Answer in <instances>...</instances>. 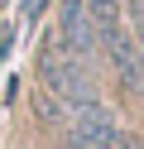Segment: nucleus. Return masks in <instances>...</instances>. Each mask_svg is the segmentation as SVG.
I'll return each mask as SVG.
<instances>
[{"label":"nucleus","mask_w":144,"mask_h":149,"mask_svg":"<svg viewBox=\"0 0 144 149\" xmlns=\"http://www.w3.org/2000/svg\"><path fill=\"white\" fill-rule=\"evenodd\" d=\"M101 48H106V58H111L115 77L125 82V91H144V48H139V39H134L125 24L115 34H106Z\"/></svg>","instance_id":"20e7f679"},{"label":"nucleus","mask_w":144,"mask_h":149,"mask_svg":"<svg viewBox=\"0 0 144 149\" xmlns=\"http://www.w3.org/2000/svg\"><path fill=\"white\" fill-rule=\"evenodd\" d=\"M120 144V125L101 101H82L72 106V125H67V149H115Z\"/></svg>","instance_id":"f03ea898"},{"label":"nucleus","mask_w":144,"mask_h":149,"mask_svg":"<svg viewBox=\"0 0 144 149\" xmlns=\"http://www.w3.org/2000/svg\"><path fill=\"white\" fill-rule=\"evenodd\" d=\"M53 43L67 53V58H77V63L96 58L101 39H96V24H91V15H86V0H63V5H58V34H53Z\"/></svg>","instance_id":"7ed1b4c3"},{"label":"nucleus","mask_w":144,"mask_h":149,"mask_svg":"<svg viewBox=\"0 0 144 149\" xmlns=\"http://www.w3.org/2000/svg\"><path fill=\"white\" fill-rule=\"evenodd\" d=\"M38 82H43V91H48V96H58L67 111L96 96V91H91V77H86V63L67 58L58 43H53V48H43V58H38Z\"/></svg>","instance_id":"f257e3e1"},{"label":"nucleus","mask_w":144,"mask_h":149,"mask_svg":"<svg viewBox=\"0 0 144 149\" xmlns=\"http://www.w3.org/2000/svg\"><path fill=\"white\" fill-rule=\"evenodd\" d=\"M130 34L144 43V0H130Z\"/></svg>","instance_id":"39448f33"},{"label":"nucleus","mask_w":144,"mask_h":149,"mask_svg":"<svg viewBox=\"0 0 144 149\" xmlns=\"http://www.w3.org/2000/svg\"><path fill=\"white\" fill-rule=\"evenodd\" d=\"M43 5H48V0H24V19H29V24H34V19H38V15H43Z\"/></svg>","instance_id":"423d86ee"}]
</instances>
